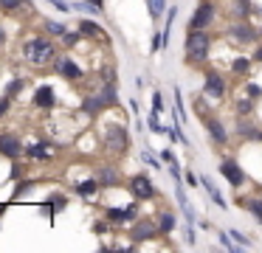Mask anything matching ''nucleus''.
Wrapping results in <instances>:
<instances>
[{
	"label": "nucleus",
	"instance_id": "c85d7f7f",
	"mask_svg": "<svg viewBox=\"0 0 262 253\" xmlns=\"http://www.w3.org/2000/svg\"><path fill=\"white\" fill-rule=\"evenodd\" d=\"M23 6V0H0V9H6V11H14Z\"/></svg>",
	"mask_w": 262,
	"mask_h": 253
},
{
	"label": "nucleus",
	"instance_id": "393cba45",
	"mask_svg": "<svg viewBox=\"0 0 262 253\" xmlns=\"http://www.w3.org/2000/svg\"><path fill=\"white\" fill-rule=\"evenodd\" d=\"M248 211L254 214V217H256V222L262 225V200H251V202H248Z\"/></svg>",
	"mask_w": 262,
	"mask_h": 253
},
{
	"label": "nucleus",
	"instance_id": "9d476101",
	"mask_svg": "<svg viewBox=\"0 0 262 253\" xmlns=\"http://www.w3.org/2000/svg\"><path fill=\"white\" fill-rule=\"evenodd\" d=\"M136 214H138L136 205H127V208H107V211H104V217H107L113 225H121V222H130V219H136Z\"/></svg>",
	"mask_w": 262,
	"mask_h": 253
},
{
	"label": "nucleus",
	"instance_id": "f3484780",
	"mask_svg": "<svg viewBox=\"0 0 262 253\" xmlns=\"http://www.w3.org/2000/svg\"><path fill=\"white\" fill-rule=\"evenodd\" d=\"M96 180H99V186H116V183L121 180V174L116 172L113 166H102V169L96 172Z\"/></svg>",
	"mask_w": 262,
	"mask_h": 253
},
{
	"label": "nucleus",
	"instance_id": "20e7f679",
	"mask_svg": "<svg viewBox=\"0 0 262 253\" xmlns=\"http://www.w3.org/2000/svg\"><path fill=\"white\" fill-rule=\"evenodd\" d=\"M217 17V6L211 3V0H203V3L198 6V11H194V17L189 20L186 28H209L211 22H214Z\"/></svg>",
	"mask_w": 262,
	"mask_h": 253
},
{
	"label": "nucleus",
	"instance_id": "6e6552de",
	"mask_svg": "<svg viewBox=\"0 0 262 253\" xmlns=\"http://www.w3.org/2000/svg\"><path fill=\"white\" fill-rule=\"evenodd\" d=\"M20 152H26V146L20 144L17 135H12V132H3V135H0V155H3V157H12V160H14Z\"/></svg>",
	"mask_w": 262,
	"mask_h": 253
},
{
	"label": "nucleus",
	"instance_id": "e433bc0d",
	"mask_svg": "<svg viewBox=\"0 0 262 253\" xmlns=\"http://www.w3.org/2000/svg\"><path fill=\"white\" fill-rule=\"evenodd\" d=\"M51 3H54V6H57V9H62V11H65V9H68V6H65V3H62V0H51Z\"/></svg>",
	"mask_w": 262,
	"mask_h": 253
},
{
	"label": "nucleus",
	"instance_id": "a211bd4d",
	"mask_svg": "<svg viewBox=\"0 0 262 253\" xmlns=\"http://www.w3.org/2000/svg\"><path fill=\"white\" fill-rule=\"evenodd\" d=\"M228 14H231V20H245V17L251 14V3L248 0H231Z\"/></svg>",
	"mask_w": 262,
	"mask_h": 253
},
{
	"label": "nucleus",
	"instance_id": "1a4fd4ad",
	"mask_svg": "<svg viewBox=\"0 0 262 253\" xmlns=\"http://www.w3.org/2000/svg\"><path fill=\"white\" fill-rule=\"evenodd\" d=\"M203 93H206V96H211V99H220V96L226 93V82H223V76H220V73H214V71H209V73H206Z\"/></svg>",
	"mask_w": 262,
	"mask_h": 253
},
{
	"label": "nucleus",
	"instance_id": "5701e85b",
	"mask_svg": "<svg viewBox=\"0 0 262 253\" xmlns=\"http://www.w3.org/2000/svg\"><path fill=\"white\" fill-rule=\"evenodd\" d=\"M248 67H251V59H245V56H237V59L231 62L234 73H248Z\"/></svg>",
	"mask_w": 262,
	"mask_h": 253
},
{
	"label": "nucleus",
	"instance_id": "f257e3e1",
	"mask_svg": "<svg viewBox=\"0 0 262 253\" xmlns=\"http://www.w3.org/2000/svg\"><path fill=\"white\" fill-rule=\"evenodd\" d=\"M183 51H186V65H203L211 51V34L206 28H186Z\"/></svg>",
	"mask_w": 262,
	"mask_h": 253
},
{
	"label": "nucleus",
	"instance_id": "7ed1b4c3",
	"mask_svg": "<svg viewBox=\"0 0 262 253\" xmlns=\"http://www.w3.org/2000/svg\"><path fill=\"white\" fill-rule=\"evenodd\" d=\"M127 144H130V138H127V129L121 127V124H110V127H107V135H104V149H107L110 155H124V152H127Z\"/></svg>",
	"mask_w": 262,
	"mask_h": 253
},
{
	"label": "nucleus",
	"instance_id": "2eb2a0df",
	"mask_svg": "<svg viewBox=\"0 0 262 253\" xmlns=\"http://www.w3.org/2000/svg\"><path fill=\"white\" fill-rule=\"evenodd\" d=\"M76 28H79L85 37H91V39H104V37H107L104 28L99 26V22H93V20H79V26H76Z\"/></svg>",
	"mask_w": 262,
	"mask_h": 253
},
{
	"label": "nucleus",
	"instance_id": "cd10ccee",
	"mask_svg": "<svg viewBox=\"0 0 262 253\" xmlns=\"http://www.w3.org/2000/svg\"><path fill=\"white\" fill-rule=\"evenodd\" d=\"M46 31H48V34H57V37H62V34L68 31V28H65V26H59V22H48V26H46Z\"/></svg>",
	"mask_w": 262,
	"mask_h": 253
},
{
	"label": "nucleus",
	"instance_id": "72a5a7b5",
	"mask_svg": "<svg viewBox=\"0 0 262 253\" xmlns=\"http://www.w3.org/2000/svg\"><path fill=\"white\" fill-rule=\"evenodd\" d=\"M9 104H12V99H9V96H6V99H0V116L9 110Z\"/></svg>",
	"mask_w": 262,
	"mask_h": 253
},
{
	"label": "nucleus",
	"instance_id": "dca6fc26",
	"mask_svg": "<svg viewBox=\"0 0 262 253\" xmlns=\"http://www.w3.org/2000/svg\"><path fill=\"white\" fill-rule=\"evenodd\" d=\"M26 155H29V157H40V160H48V157H54V146H48V144H29V146H26Z\"/></svg>",
	"mask_w": 262,
	"mask_h": 253
},
{
	"label": "nucleus",
	"instance_id": "2f4dec72",
	"mask_svg": "<svg viewBox=\"0 0 262 253\" xmlns=\"http://www.w3.org/2000/svg\"><path fill=\"white\" fill-rule=\"evenodd\" d=\"M248 96H254V99H259V96H262V87H259V84H248Z\"/></svg>",
	"mask_w": 262,
	"mask_h": 253
},
{
	"label": "nucleus",
	"instance_id": "f03ea898",
	"mask_svg": "<svg viewBox=\"0 0 262 253\" xmlns=\"http://www.w3.org/2000/svg\"><path fill=\"white\" fill-rule=\"evenodd\" d=\"M23 56L31 65H48V62L57 59V51H54V42L48 37H31L23 45Z\"/></svg>",
	"mask_w": 262,
	"mask_h": 253
},
{
	"label": "nucleus",
	"instance_id": "0eeeda50",
	"mask_svg": "<svg viewBox=\"0 0 262 253\" xmlns=\"http://www.w3.org/2000/svg\"><path fill=\"white\" fill-rule=\"evenodd\" d=\"M158 234H161L158 222H149V219H136V225H133V231H130V239L147 242V239H155Z\"/></svg>",
	"mask_w": 262,
	"mask_h": 253
},
{
	"label": "nucleus",
	"instance_id": "423d86ee",
	"mask_svg": "<svg viewBox=\"0 0 262 253\" xmlns=\"http://www.w3.org/2000/svg\"><path fill=\"white\" fill-rule=\"evenodd\" d=\"M130 194L136 197V200H152L155 197L152 180H149L147 174H136V177L130 180Z\"/></svg>",
	"mask_w": 262,
	"mask_h": 253
},
{
	"label": "nucleus",
	"instance_id": "bb28decb",
	"mask_svg": "<svg viewBox=\"0 0 262 253\" xmlns=\"http://www.w3.org/2000/svg\"><path fill=\"white\" fill-rule=\"evenodd\" d=\"M251 110H254V101H248V99H243V101L237 104V112H239V116H248Z\"/></svg>",
	"mask_w": 262,
	"mask_h": 253
},
{
	"label": "nucleus",
	"instance_id": "f704fd0d",
	"mask_svg": "<svg viewBox=\"0 0 262 253\" xmlns=\"http://www.w3.org/2000/svg\"><path fill=\"white\" fill-rule=\"evenodd\" d=\"M88 3H91V6H96V9H99V11H102V6H104V0H88Z\"/></svg>",
	"mask_w": 262,
	"mask_h": 253
},
{
	"label": "nucleus",
	"instance_id": "6ab92c4d",
	"mask_svg": "<svg viewBox=\"0 0 262 253\" xmlns=\"http://www.w3.org/2000/svg\"><path fill=\"white\" fill-rule=\"evenodd\" d=\"M158 228H161V234H169L172 228H175V214L172 211H164L158 217Z\"/></svg>",
	"mask_w": 262,
	"mask_h": 253
},
{
	"label": "nucleus",
	"instance_id": "aec40b11",
	"mask_svg": "<svg viewBox=\"0 0 262 253\" xmlns=\"http://www.w3.org/2000/svg\"><path fill=\"white\" fill-rule=\"evenodd\" d=\"M200 183H203V189L209 191V197H211V200L217 202V205H220V208H226V200H223V197H220V191H217L214 186H211V180H209V177H203V180H200Z\"/></svg>",
	"mask_w": 262,
	"mask_h": 253
},
{
	"label": "nucleus",
	"instance_id": "4c0bfd02",
	"mask_svg": "<svg viewBox=\"0 0 262 253\" xmlns=\"http://www.w3.org/2000/svg\"><path fill=\"white\" fill-rule=\"evenodd\" d=\"M6 42V31H3V28H0V45Z\"/></svg>",
	"mask_w": 262,
	"mask_h": 253
},
{
	"label": "nucleus",
	"instance_id": "c756f323",
	"mask_svg": "<svg viewBox=\"0 0 262 253\" xmlns=\"http://www.w3.org/2000/svg\"><path fill=\"white\" fill-rule=\"evenodd\" d=\"M228 234H231V239H237V242H239V245H243V247H251V242L245 239V236L239 234V231H228Z\"/></svg>",
	"mask_w": 262,
	"mask_h": 253
},
{
	"label": "nucleus",
	"instance_id": "473e14b6",
	"mask_svg": "<svg viewBox=\"0 0 262 253\" xmlns=\"http://www.w3.org/2000/svg\"><path fill=\"white\" fill-rule=\"evenodd\" d=\"M161 160H164V163H175V155H172L169 149H164V152H161Z\"/></svg>",
	"mask_w": 262,
	"mask_h": 253
},
{
	"label": "nucleus",
	"instance_id": "39448f33",
	"mask_svg": "<svg viewBox=\"0 0 262 253\" xmlns=\"http://www.w3.org/2000/svg\"><path fill=\"white\" fill-rule=\"evenodd\" d=\"M228 37L237 39L239 45H248V42H256V28L245 20H234L231 26H228Z\"/></svg>",
	"mask_w": 262,
	"mask_h": 253
},
{
	"label": "nucleus",
	"instance_id": "4468645a",
	"mask_svg": "<svg viewBox=\"0 0 262 253\" xmlns=\"http://www.w3.org/2000/svg\"><path fill=\"white\" fill-rule=\"evenodd\" d=\"M206 129H209V138L214 141V144H226L228 141V132H226V127H223L220 121H217V118H209V121H206Z\"/></svg>",
	"mask_w": 262,
	"mask_h": 253
},
{
	"label": "nucleus",
	"instance_id": "412c9836",
	"mask_svg": "<svg viewBox=\"0 0 262 253\" xmlns=\"http://www.w3.org/2000/svg\"><path fill=\"white\" fill-rule=\"evenodd\" d=\"M147 6H149V17H152V20H161V14H164V9H166V0H147Z\"/></svg>",
	"mask_w": 262,
	"mask_h": 253
},
{
	"label": "nucleus",
	"instance_id": "9b49d317",
	"mask_svg": "<svg viewBox=\"0 0 262 253\" xmlns=\"http://www.w3.org/2000/svg\"><path fill=\"white\" fill-rule=\"evenodd\" d=\"M220 172H223V177H226L231 186H243V183H245V172H243V169H239L234 160H223Z\"/></svg>",
	"mask_w": 262,
	"mask_h": 253
},
{
	"label": "nucleus",
	"instance_id": "ddd939ff",
	"mask_svg": "<svg viewBox=\"0 0 262 253\" xmlns=\"http://www.w3.org/2000/svg\"><path fill=\"white\" fill-rule=\"evenodd\" d=\"M54 101H57V96H54V87H48V84H42L34 93V104L40 107V110H51Z\"/></svg>",
	"mask_w": 262,
	"mask_h": 253
},
{
	"label": "nucleus",
	"instance_id": "4be33fe9",
	"mask_svg": "<svg viewBox=\"0 0 262 253\" xmlns=\"http://www.w3.org/2000/svg\"><path fill=\"white\" fill-rule=\"evenodd\" d=\"M96 189H99V180L93 177V180H85V183H79V186H76V194H82V197H91Z\"/></svg>",
	"mask_w": 262,
	"mask_h": 253
},
{
	"label": "nucleus",
	"instance_id": "f8f14e48",
	"mask_svg": "<svg viewBox=\"0 0 262 253\" xmlns=\"http://www.w3.org/2000/svg\"><path fill=\"white\" fill-rule=\"evenodd\" d=\"M57 71L62 73L65 79H71V82H76V79H82V67L76 65L74 59H68V56H62V59H57Z\"/></svg>",
	"mask_w": 262,
	"mask_h": 253
},
{
	"label": "nucleus",
	"instance_id": "c9c22d12",
	"mask_svg": "<svg viewBox=\"0 0 262 253\" xmlns=\"http://www.w3.org/2000/svg\"><path fill=\"white\" fill-rule=\"evenodd\" d=\"M254 59H256V62H262V45H259V48L254 51Z\"/></svg>",
	"mask_w": 262,
	"mask_h": 253
},
{
	"label": "nucleus",
	"instance_id": "7c9ffc66",
	"mask_svg": "<svg viewBox=\"0 0 262 253\" xmlns=\"http://www.w3.org/2000/svg\"><path fill=\"white\" fill-rule=\"evenodd\" d=\"M20 87H23V82H20V79H17V82H12V84H9V87H6V96H9V99H12V96L17 93Z\"/></svg>",
	"mask_w": 262,
	"mask_h": 253
},
{
	"label": "nucleus",
	"instance_id": "58836bf2",
	"mask_svg": "<svg viewBox=\"0 0 262 253\" xmlns=\"http://www.w3.org/2000/svg\"><path fill=\"white\" fill-rule=\"evenodd\" d=\"M259 34H262V31H259Z\"/></svg>",
	"mask_w": 262,
	"mask_h": 253
},
{
	"label": "nucleus",
	"instance_id": "b1692460",
	"mask_svg": "<svg viewBox=\"0 0 262 253\" xmlns=\"http://www.w3.org/2000/svg\"><path fill=\"white\" fill-rule=\"evenodd\" d=\"M82 37H85V34H82L79 28H76V31H65V34H62V42H65V45H68V48H71V45H74V42H79Z\"/></svg>",
	"mask_w": 262,
	"mask_h": 253
},
{
	"label": "nucleus",
	"instance_id": "a878e982",
	"mask_svg": "<svg viewBox=\"0 0 262 253\" xmlns=\"http://www.w3.org/2000/svg\"><path fill=\"white\" fill-rule=\"evenodd\" d=\"M152 112H164V96L155 90L152 93Z\"/></svg>",
	"mask_w": 262,
	"mask_h": 253
}]
</instances>
